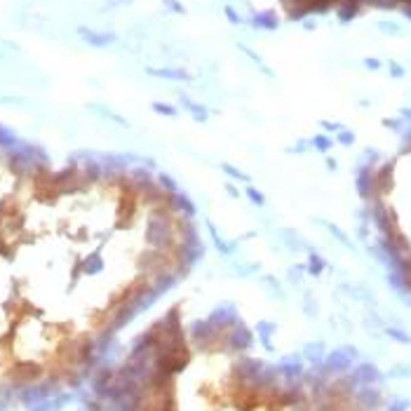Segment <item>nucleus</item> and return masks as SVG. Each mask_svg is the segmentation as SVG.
Listing matches in <instances>:
<instances>
[{
	"mask_svg": "<svg viewBox=\"0 0 411 411\" xmlns=\"http://www.w3.org/2000/svg\"><path fill=\"white\" fill-rule=\"evenodd\" d=\"M374 209L383 240L411 280V153L381 172Z\"/></svg>",
	"mask_w": 411,
	"mask_h": 411,
	"instance_id": "1",
	"label": "nucleus"
}]
</instances>
